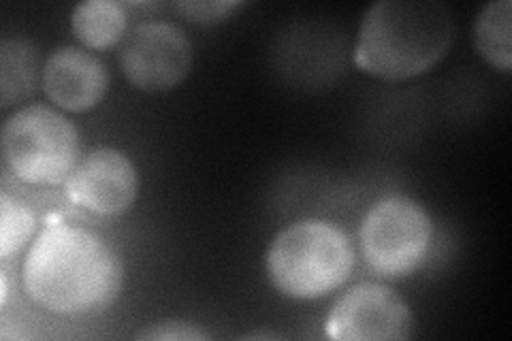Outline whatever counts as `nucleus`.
<instances>
[{
  "mask_svg": "<svg viewBox=\"0 0 512 341\" xmlns=\"http://www.w3.org/2000/svg\"><path fill=\"white\" fill-rule=\"evenodd\" d=\"M124 263L107 239L84 226L47 224L30 243L22 265L26 297L62 318L99 314L116 303Z\"/></svg>",
  "mask_w": 512,
  "mask_h": 341,
  "instance_id": "nucleus-1",
  "label": "nucleus"
},
{
  "mask_svg": "<svg viewBox=\"0 0 512 341\" xmlns=\"http://www.w3.org/2000/svg\"><path fill=\"white\" fill-rule=\"evenodd\" d=\"M453 41L455 18L438 0H378L363 15L352 58L365 75L404 84L436 69Z\"/></svg>",
  "mask_w": 512,
  "mask_h": 341,
  "instance_id": "nucleus-2",
  "label": "nucleus"
},
{
  "mask_svg": "<svg viewBox=\"0 0 512 341\" xmlns=\"http://www.w3.org/2000/svg\"><path fill=\"white\" fill-rule=\"evenodd\" d=\"M355 246L338 224L297 220L271 239L265 252L269 284L293 301H318L340 290L355 269Z\"/></svg>",
  "mask_w": 512,
  "mask_h": 341,
  "instance_id": "nucleus-3",
  "label": "nucleus"
},
{
  "mask_svg": "<svg viewBox=\"0 0 512 341\" xmlns=\"http://www.w3.org/2000/svg\"><path fill=\"white\" fill-rule=\"evenodd\" d=\"M0 154L15 180L35 188L67 184L82 160L77 126L56 107L32 103L3 124Z\"/></svg>",
  "mask_w": 512,
  "mask_h": 341,
  "instance_id": "nucleus-4",
  "label": "nucleus"
},
{
  "mask_svg": "<svg viewBox=\"0 0 512 341\" xmlns=\"http://www.w3.org/2000/svg\"><path fill=\"white\" fill-rule=\"evenodd\" d=\"M434 243V220L406 194H387L365 211L359 250L365 267L380 280H402L419 271Z\"/></svg>",
  "mask_w": 512,
  "mask_h": 341,
  "instance_id": "nucleus-5",
  "label": "nucleus"
},
{
  "mask_svg": "<svg viewBox=\"0 0 512 341\" xmlns=\"http://www.w3.org/2000/svg\"><path fill=\"white\" fill-rule=\"evenodd\" d=\"M128 84L148 94L178 88L192 69V41L167 20L139 22L124 37L118 52Z\"/></svg>",
  "mask_w": 512,
  "mask_h": 341,
  "instance_id": "nucleus-6",
  "label": "nucleus"
},
{
  "mask_svg": "<svg viewBox=\"0 0 512 341\" xmlns=\"http://www.w3.org/2000/svg\"><path fill=\"white\" fill-rule=\"evenodd\" d=\"M416 320L402 295L380 282H361L333 303L325 335L333 341H406Z\"/></svg>",
  "mask_w": 512,
  "mask_h": 341,
  "instance_id": "nucleus-7",
  "label": "nucleus"
},
{
  "mask_svg": "<svg viewBox=\"0 0 512 341\" xmlns=\"http://www.w3.org/2000/svg\"><path fill=\"white\" fill-rule=\"evenodd\" d=\"M64 197L90 216L120 218L139 199V171L126 152L94 148L64 184Z\"/></svg>",
  "mask_w": 512,
  "mask_h": 341,
  "instance_id": "nucleus-8",
  "label": "nucleus"
},
{
  "mask_svg": "<svg viewBox=\"0 0 512 341\" xmlns=\"http://www.w3.org/2000/svg\"><path fill=\"white\" fill-rule=\"evenodd\" d=\"M41 86L60 111L88 113L99 107L111 86L107 64L77 45H60L43 62Z\"/></svg>",
  "mask_w": 512,
  "mask_h": 341,
  "instance_id": "nucleus-9",
  "label": "nucleus"
},
{
  "mask_svg": "<svg viewBox=\"0 0 512 341\" xmlns=\"http://www.w3.org/2000/svg\"><path fill=\"white\" fill-rule=\"evenodd\" d=\"M43 77L39 47L24 37L0 43V107L9 109L35 94Z\"/></svg>",
  "mask_w": 512,
  "mask_h": 341,
  "instance_id": "nucleus-10",
  "label": "nucleus"
},
{
  "mask_svg": "<svg viewBox=\"0 0 512 341\" xmlns=\"http://www.w3.org/2000/svg\"><path fill=\"white\" fill-rule=\"evenodd\" d=\"M126 28V7L116 0H84L71 13V30L84 50H111L124 41Z\"/></svg>",
  "mask_w": 512,
  "mask_h": 341,
  "instance_id": "nucleus-11",
  "label": "nucleus"
},
{
  "mask_svg": "<svg viewBox=\"0 0 512 341\" xmlns=\"http://www.w3.org/2000/svg\"><path fill=\"white\" fill-rule=\"evenodd\" d=\"M472 39L476 52L491 69L512 71V3L493 0L476 15Z\"/></svg>",
  "mask_w": 512,
  "mask_h": 341,
  "instance_id": "nucleus-12",
  "label": "nucleus"
},
{
  "mask_svg": "<svg viewBox=\"0 0 512 341\" xmlns=\"http://www.w3.org/2000/svg\"><path fill=\"white\" fill-rule=\"evenodd\" d=\"M37 216L30 205L13 197L9 190L0 192V261L9 263L37 233Z\"/></svg>",
  "mask_w": 512,
  "mask_h": 341,
  "instance_id": "nucleus-13",
  "label": "nucleus"
},
{
  "mask_svg": "<svg viewBox=\"0 0 512 341\" xmlns=\"http://www.w3.org/2000/svg\"><path fill=\"white\" fill-rule=\"evenodd\" d=\"M242 7L237 0H184V3H175L173 9L178 11L186 22H192L197 26H212L222 20H227L229 15Z\"/></svg>",
  "mask_w": 512,
  "mask_h": 341,
  "instance_id": "nucleus-14",
  "label": "nucleus"
},
{
  "mask_svg": "<svg viewBox=\"0 0 512 341\" xmlns=\"http://www.w3.org/2000/svg\"><path fill=\"white\" fill-rule=\"evenodd\" d=\"M135 339L143 341H205L212 339L210 333L201 331L197 324L184 320H163L152 322L146 329L135 333Z\"/></svg>",
  "mask_w": 512,
  "mask_h": 341,
  "instance_id": "nucleus-15",
  "label": "nucleus"
},
{
  "mask_svg": "<svg viewBox=\"0 0 512 341\" xmlns=\"http://www.w3.org/2000/svg\"><path fill=\"white\" fill-rule=\"evenodd\" d=\"M276 333H248L244 335V339H276Z\"/></svg>",
  "mask_w": 512,
  "mask_h": 341,
  "instance_id": "nucleus-16",
  "label": "nucleus"
}]
</instances>
